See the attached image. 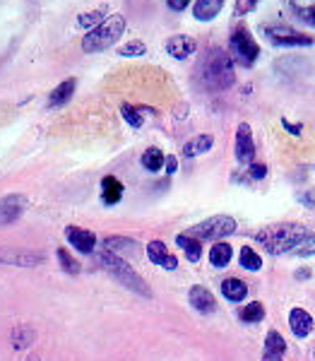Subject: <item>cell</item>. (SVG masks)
<instances>
[{
  "label": "cell",
  "mask_w": 315,
  "mask_h": 361,
  "mask_svg": "<svg viewBox=\"0 0 315 361\" xmlns=\"http://www.w3.org/2000/svg\"><path fill=\"white\" fill-rule=\"evenodd\" d=\"M255 157V142H253V130L248 123H241L236 130V159L241 164H250Z\"/></svg>",
  "instance_id": "9"
},
{
  "label": "cell",
  "mask_w": 315,
  "mask_h": 361,
  "mask_svg": "<svg viewBox=\"0 0 315 361\" xmlns=\"http://www.w3.org/2000/svg\"><path fill=\"white\" fill-rule=\"evenodd\" d=\"M202 241H197V238H192L188 234H178L176 236V246L183 248V253H185V258L190 260V263H197L200 260V255H202V246H200Z\"/></svg>",
  "instance_id": "22"
},
{
  "label": "cell",
  "mask_w": 315,
  "mask_h": 361,
  "mask_svg": "<svg viewBox=\"0 0 315 361\" xmlns=\"http://www.w3.org/2000/svg\"><path fill=\"white\" fill-rule=\"evenodd\" d=\"M29 361H39V359H37V357H32V359H29Z\"/></svg>",
  "instance_id": "43"
},
{
  "label": "cell",
  "mask_w": 315,
  "mask_h": 361,
  "mask_svg": "<svg viewBox=\"0 0 315 361\" xmlns=\"http://www.w3.org/2000/svg\"><path fill=\"white\" fill-rule=\"evenodd\" d=\"M101 200L104 205H116V202H121V197H123V183H121L116 176H106L101 180Z\"/></svg>",
  "instance_id": "20"
},
{
  "label": "cell",
  "mask_w": 315,
  "mask_h": 361,
  "mask_svg": "<svg viewBox=\"0 0 315 361\" xmlns=\"http://www.w3.org/2000/svg\"><path fill=\"white\" fill-rule=\"evenodd\" d=\"M262 361H282V357H277V354H265V359Z\"/></svg>",
  "instance_id": "42"
},
{
  "label": "cell",
  "mask_w": 315,
  "mask_h": 361,
  "mask_svg": "<svg viewBox=\"0 0 315 361\" xmlns=\"http://www.w3.org/2000/svg\"><path fill=\"white\" fill-rule=\"evenodd\" d=\"M221 8H224V0H197L192 8V17L197 22H212L221 13Z\"/></svg>",
  "instance_id": "16"
},
{
  "label": "cell",
  "mask_w": 315,
  "mask_h": 361,
  "mask_svg": "<svg viewBox=\"0 0 315 361\" xmlns=\"http://www.w3.org/2000/svg\"><path fill=\"white\" fill-rule=\"evenodd\" d=\"M255 5H258V0H238V5H236V10L238 13H248V10H253Z\"/></svg>",
  "instance_id": "38"
},
{
  "label": "cell",
  "mask_w": 315,
  "mask_h": 361,
  "mask_svg": "<svg viewBox=\"0 0 315 361\" xmlns=\"http://www.w3.org/2000/svg\"><path fill=\"white\" fill-rule=\"evenodd\" d=\"M200 80L207 90L212 92H224L236 82L233 75V58L226 54L224 49H209L205 61L200 66Z\"/></svg>",
  "instance_id": "1"
},
{
  "label": "cell",
  "mask_w": 315,
  "mask_h": 361,
  "mask_svg": "<svg viewBox=\"0 0 315 361\" xmlns=\"http://www.w3.org/2000/svg\"><path fill=\"white\" fill-rule=\"evenodd\" d=\"M147 54V46H144L140 39H132L128 42L123 49H118V56H125V58H135V56H144Z\"/></svg>",
  "instance_id": "30"
},
{
  "label": "cell",
  "mask_w": 315,
  "mask_h": 361,
  "mask_svg": "<svg viewBox=\"0 0 315 361\" xmlns=\"http://www.w3.org/2000/svg\"><path fill=\"white\" fill-rule=\"evenodd\" d=\"M164 164H166V173H176L178 171V159H176V157H166Z\"/></svg>",
  "instance_id": "39"
},
{
  "label": "cell",
  "mask_w": 315,
  "mask_h": 361,
  "mask_svg": "<svg viewBox=\"0 0 315 361\" xmlns=\"http://www.w3.org/2000/svg\"><path fill=\"white\" fill-rule=\"evenodd\" d=\"M75 90H78V80H75V78H70V80H66V82H61L54 92H51L49 109H56V106H63V104H68L70 99H73Z\"/></svg>",
  "instance_id": "18"
},
{
  "label": "cell",
  "mask_w": 315,
  "mask_h": 361,
  "mask_svg": "<svg viewBox=\"0 0 315 361\" xmlns=\"http://www.w3.org/2000/svg\"><path fill=\"white\" fill-rule=\"evenodd\" d=\"M248 176L253 180H260L267 176V166L265 164H250L248 166Z\"/></svg>",
  "instance_id": "35"
},
{
  "label": "cell",
  "mask_w": 315,
  "mask_h": 361,
  "mask_svg": "<svg viewBox=\"0 0 315 361\" xmlns=\"http://www.w3.org/2000/svg\"><path fill=\"white\" fill-rule=\"evenodd\" d=\"M299 200H301L308 209H315V188L303 190V193L299 195Z\"/></svg>",
  "instance_id": "36"
},
{
  "label": "cell",
  "mask_w": 315,
  "mask_h": 361,
  "mask_svg": "<svg viewBox=\"0 0 315 361\" xmlns=\"http://www.w3.org/2000/svg\"><path fill=\"white\" fill-rule=\"evenodd\" d=\"M66 238L70 241V246H75L80 253H92L97 246V236L87 229H80V226H68Z\"/></svg>",
  "instance_id": "13"
},
{
  "label": "cell",
  "mask_w": 315,
  "mask_h": 361,
  "mask_svg": "<svg viewBox=\"0 0 315 361\" xmlns=\"http://www.w3.org/2000/svg\"><path fill=\"white\" fill-rule=\"evenodd\" d=\"M27 209V197L25 195H8L0 200V226H8L17 222Z\"/></svg>",
  "instance_id": "8"
},
{
  "label": "cell",
  "mask_w": 315,
  "mask_h": 361,
  "mask_svg": "<svg viewBox=\"0 0 315 361\" xmlns=\"http://www.w3.org/2000/svg\"><path fill=\"white\" fill-rule=\"evenodd\" d=\"M294 253L303 255V258H306V255H315V234H308L306 238H303L299 246H296Z\"/></svg>",
  "instance_id": "34"
},
{
  "label": "cell",
  "mask_w": 315,
  "mask_h": 361,
  "mask_svg": "<svg viewBox=\"0 0 315 361\" xmlns=\"http://www.w3.org/2000/svg\"><path fill=\"white\" fill-rule=\"evenodd\" d=\"M104 20H106V5H101V8H97V10H92V13H85L78 20V25L80 27H87V29H94L97 25H101Z\"/></svg>",
  "instance_id": "28"
},
{
  "label": "cell",
  "mask_w": 315,
  "mask_h": 361,
  "mask_svg": "<svg viewBox=\"0 0 315 361\" xmlns=\"http://www.w3.org/2000/svg\"><path fill=\"white\" fill-rule=\"evenodd\" d=\"M229 49H231V58L236 63H241V66H253L255 61H258L260 56V46L258 42L253 39V34L248 32V29L238 27L236 32L231 34L229 39Z\"/></svg>",
  "instance_id": "6"
},
{
  "label": "cell",
  "mask_w": 315,
  "mask_h": 361,
  "mask_svg": "<svg viewBox=\"0 0 315 361\" xmlns=\"http://www.w3.org/2000/svg\"><path fill=\"white\" fill-rule=\"evenodd\" d=\"M308 236V229L303 224H274L265 226L255 234V241L265 246L267 253L282 255V253H294L296 246Z\"/></svg>",
  "instance_id": "2"
},
{
  "label": "cell",
  "mask_w": 315,
  "mask_h": 361,
  "mask_svg": "<svg viewBox=\"0 0 315 361\" xmlns=\"http://www.w3.org/2000/svg\"><path fill=\"white\" fill-rule=\"evenodd\" d=\"M214 145V137L212 135H195L192 140H188L183 147V154L185 157H197V154H205L212 149Z\"/></svg>",
  "instance_id": "23"
},
{
  "label": "cell",
  "mask_w": 315,
  "mask_h": 361,
  "mask_svg": "<svg viewBox=\"0 0 315 361\" xmlns=\"http://www.w3.org/2000/svg\"><path fill=\"white\" fill-rule=\"evenodd\" d=\"M121 114H123V118L128 121V126L142 128V116H140V111H137L135 106H130V104H123V106H121Z\"/></svg>",
  "instance_id": "32"
},
{
  "label": "cell",
  "mask_w": 315,
  "mask_h": 361,
  "mask_svg": "<svg viewBox=\"0 0 315 361\" xmlns=\"http://www.w3.org/2000/svg\"><path fill=\"white\" fill-rule=\"evenodd\" d=\"M287 352V342H284V337L277 333V330H270L265 337V354H277V357H282V354Z\"/></svg>",
  "instance_id": "26"
},
{
  "label": "cell",
  "mask_w": 315,
  "mask_h": 361,
  "mask_svg": "<svg viewBox=\"0 0 315 361\" xmlns=\"http://www.w3.org/2000/svg\"><path fill=\"white\" fill-rule=\"evenodd\" d=\"M262 318H265V308H262V304H258V301H253V304L241 308L243 323H260Z\"/></svg>",
  "instance_id": "29"
},
{
  "label": "cell",
  "mask_w": 315,
  "mask_h": 361,
  "mask_svg": "<svg viewBox=\"0 0 315 361\" xmlns=\"http://www.w3.org/2000/svg\"><path fill=\"white\" fill-rule=\"evenodd\" d=\"M195 49H197L195 39L188 37V34H178V37H171L166 42V54L176 58V61H185L188 56L195 54Z\"/></svg>",
  "instance_id": "12"
},
{
  "label": "cell",
  "mask_w": 315,
  "mask_h": 361,
  "mask_svg": "<svg viewBox=\"0 0 315 361\" xmlns=\"http://www.w3.org/2000/svg\"><path fill=\"white\" fill-rule=\"evenodd\" d=\"M313 357H315V352H313Z\"/></svg>",
  "instance_id": "44"
},
{
  "label": "cell",
  "mask_w": 315,
  "mask_h": 361,
  "mask_svg": "<svg viewBox=\"0 0 315 361\" xmlns=\"http://www.w3.org/2000/svg\"><path fill=\"white\" fill-rule=\"evenodd\" d=\"M34 340V333L29 328H25V325H22V328H17L15 333H13V347H27L29 342Z\"/></svg>",
  "instance_id": "33"
},
{
  "label": "cell",
  "mask_w": 315,
  "mask_h": 361,
  "mask_svg": "<svg viewBox=\"0 0 315 361\" xmlns=\"http://www.w3.org/2000/svg\"><path fill=\"white\" fill-rule=\"evenodd\" d=\"M58 260H61L63 270L70 272V275H78V272H80V263L73 258V255L68 253L66 248H58Z\"/></svg>",
  "instance_id": "31"
},
{
  "label": "cell",
  "mask_w": 315,
  "mask_h": 361,
  "mask_svg": "<svg viewBox=\"0 0 315 361\" xmlns=\"http://www.w3.org/2000/svg\"><path fill=\"white\" fill-rule=\"evenodd\" d=\"M123 32H125L123 15H118V13L111 15L101 25H97L94 29H89V32L85 34L82 51L85 54H101V51L111 49V46L118 42V39L123 37Z\"/></svg>",
  "instance_id": "3"
},
{
  "label": "cell",
  "mask_w": 315,
  "mask_h": 361,
  "mask_svg": "<svg viewBox=\"0 0 315 361\" xmlns=\"http://www.w3.org/2000/svg\"><path fill=\"white\" fill-rule=\"evenodd\" d=\"M282 126H284V128H287V130L291 133V135H299V133H301V126H294V123H289V121H287V118H284V121H282Z\"/></svg>",
  "instance_id": "40"
},
{
  "label": "cell",
  "mask_w": 315,
  "mask_h": 361,
  "mask_svg": "<svg viewBox=\"0 0 315 361\" xmlns=\"http://www.w3.org/2000/svg\"><path fill=\"white\" fill-rule=\"evenodd\" d=\"M231 255H233V250L229 243L219 241V243H214L212 250H209V263L214 267H226L231 263Z\"/></svg>",
  "instance_id": "24"
},
{
  "label": "cell",
  "mask_w": 315,
  "mask_h": 361,
  "mask_svg": "<svg viewBox=\"0 0 315 361\" xmlns=\"http://www.w3.org/2000/svg\"><path fill=\"white\" fill-rule=\"evenodd\" d=\"M147 258L154 265H161L164 270H176V267H178L176 255L168 253V248H166L164 241H149L147 243Z\"/></svg>",
  "instance_id": "11"
},
{
  "label": "cell",
  "mask_w": 315,
  "mask_h": 361,
  "mask_svg": "<svg viewBox=\"0 0 315 361\" xmlns=\"http://www.w3.org/2000/svg\"><path fill=\"white\" fill-rule=\"evenodd\" d=\"M289 10L301 22L315 27V0H289Z\"/></svg>",
  "instance_id": "21"
},
{
  "label": "cell",
  "mask_w": 315,
  "mask_h": 361,
  "mask_svg": "<svg viewBox=\"0 0 315 361\" xmlns=\"http://www.w3.org/2000/svg\"><path fill=\"white\" fill-rule=\"evenodd\" d=\"M289 328L296 337H308L313 333V316L303 308H294L289 313Z\"/></svg>",
  "instance_id": "15"
},
{
  "label": "cell",
  "mask_w": 315,
  "mask_h": 361,
  "mask_svg": "<svg viewBox=\"0 0 315 361\" xmlns=\"http://www.w3.org/2000/svg\"><path fill=\"white\" fill-rule=\"evenodd\" d=\"M236 231V219L229 217V214H214V217L205 219V222L190 226L185 234L197 238V241H217V238H224Z\"/></svg>",
  "instance_id": "5"
},
{
  "label": "cell",
  "mask_w": 315,
  "mask_h": 361,
  "mask_svg": "<svg viewBox=\"0 0 315 361\" xmlns=\"http://www.w3.org/2000/svg\"><path fill=\"white\" fill-rule=\"evenodd\" d=\"M104 250L118 255V258H137V255H140L137 241H132V238H128V236H109V238H104Z\"/></svg>",
  "instance_id": "10"
},
{
  "label": "cell",
  "mask_w": 315,
  "mask_h": 361,
  "mask_svg": "<svg viewBox=\"0 0 315 361\" xmlns=\"http://www.w3.org/2000/svg\"><path fill=\"white\" fill-rule=\"evenodd\" d=\"M241 267L243 270H250V272H258L262 267V258L250 246H243L241 248Z\"/></svg>",
  "instance_id": "27"
},
{
  "label": "cell",
  "mask_w": 315,
  "mask_h": 361,
  "mask_svg": "<svg viewBox=\"0 0 315 361\" xmlns=\"http://www.w3.org/2000/svg\"><path fill=\"white\" fill-rule=\"evenodd\" d=\"M44 255L39 253H17V250H0V263H8V265H37L42 263Z\"/></svg>",
  "instance_id": "19"
},
{
  "label": "cell",
  "mask_w": 315,
  "mask_h": 361,
  "mask_svg": "<svg viewBox=\"0 0 315 361\" xmlns=\"http://www.w3.org/2000/svg\"><path fill=\"white\" fill-rule=\"evenodd\" d=\"M265 37H267V42L274 46H311L313 44L311 37H306V34L296 32V29H291V27H284V25L265 27Z\"/></svg>",
  "instance_id": "7"
},
{
  "label": "cell",
  "mask_w": 315,
  "mask_h": 361,
  "mask_svg": "<svg viewBox=\"0 0 315 361\" xmlns=\"http://www.w3.org/2000/svg\"><path fill=\"white\" fill-rule=\"evenodd\" d=\"M188 301H190V306L195 308V311H200V313H212L214 308H217V301H214V294L209 292L207 287H200V284L190 289Z\"/></svg>",
  "instance_id": "14"
},
{
  "label": "cell",
  "mask_w": 315,
  "mask_h": 361,
  "mask_svg": "<svg viewBox=\"0 0 315 361\" xmlns=\"http://www.w3.org/2000/svg\"><path fill=\"white\" fill-rule=\"evenodd\" d=\"M311 277V270H299L296 272V279H308Z\"/></svg>",
  "instance_id": "41"
},
{
  "label": "cell",
  "mask_w": 315,
  "mask_h": 361,
  "mask_svg": "<svg viewBox=\"0 0 315 361\" xmlns=\"http://www.w3.org/2000/svg\"><path fill=\"white\" fill-rule=\"evenodd\" d=\"M97 260H99V265H101L111 277L118 279V282L123 284L125 289H130V292H137V294H142V296H152L147 282L142 279V275H140V272L132 265H128L123 258L109 253V250H101V253H97Z\"/></svg>",
  "instance_id": "4"
},
{
  "label": "cell",
  "mask_w": 315,
  "mask_h": 361,
  "mask_svg": "<svg viewBox=\"0 0 315 361\" xmlns=\"http://www.w3.org/2000/svg\"><path fill=\"white\" fill-rule=\"evenodd\" d=\"M221 294H224V299H229L231 304H238V301H243L248 296V284L243 282V279L229 277L221 282Z\"/></svg>",
  "instance_id": "17"
},
{
  "label": "cell",
  "mask_w": 315,
  "mask_h": 361,
  "mask_svg": "<svg viewBox=\"0 0 315 361\" xmlns=\"http://www.w3.org/2000/svg\"><path fill=\"white\" fill-rule=\"evenodd\" d=\"M164 161H166V157L161 149H156V147H149V149H144V154H142V166L147 169V171H159L161 166H164Z\"/></svg>",
  "instance_id": "25"
},
{
  "label": "cell",
  "mask_w": 315,
  "mask_h": 361,
  "mask_svg": "<svg viewBox=\"0 0 315 361\" xmlns=\"http://www.w3.org/2000/svg\"><path fill=\"white\" fill-rule=\"evenodd\" d=\"M166 5L173 10V13H183V10L190 5V0H166Z\"/></svg>",
  "instance_id": "37"
}]
</instances>
